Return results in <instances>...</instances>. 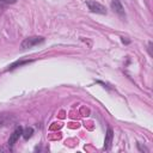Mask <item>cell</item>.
<instances>
[{
  "mask_svg": "<svg viewBox=\"0 0 153 153\" xmlns=\"http://www.w3.org/2000/svg\"><path fill=\"white\" fill-rule=\"evenodd\" d=\"M137 147H139V149H140V151H142V152H143V151H145V152H148V149H147L146 147H142L140 143H137Z\"/></svg>",
  "mask_w": 153,
  "mask_h": 153,
  "instance_id": "30bf717a",
  "label": "cell"
},
{
  "mask_svg": "<svg viewBox=\"0 0 153 153\" xmlns=\"http://www.w3.org/2000/svg\"><path fill=\"white\" fill-rule=\"evenodd\" d=\"M110 5H111L112 11L116 12L118 16H121V17H124V16H126L124 8H123V6H122V4H121L120 0H111V4H110Z\"/></svg>",
  "mask_w": 153,
  "mask_h": 153,
  "instance_id": "277c9868",
  "label": "cell"
},
{
  "mask_svg": "<svg viewBox=\"0 0 153 153\" xmlns=\"http://www.w3.org/2000/svg\"><path fill=\"white\" fill-rule=\"evenodd\" d=\"M32 134H33V128H31V127H26V128H24L23 131H22V135H23V137H24L25 140H27L29 137H31Z\"/></svg>",
  "mask_w": 153,
  "mask_h": 153,
  "instance_id": "8992f818",
  "label": "cell"
},
{
  "mask_svg": "<svg viewBox=\"0 0 153 153\" xmlns=\"http://www.w3.org/2000/svg\"><path fill=\"white\" fill-rule=\"evenodd\" d=\"M43 42H44V37H41V36H31V37H26L22 42L20 47L23 49H30V48H32L35 45H38V44L43 43Z\"/></svg>",
  "mask_w": 153,
  "mask_h": 153,
  "instance_id": "6da1fadb",
  "label": "cell"
},
{
  "mask_svg": "<svg viewBox=\"0 0 153 153\" xmlns=\"http://www.w3.org/2000/svg\"><path fill=\"white\" fill-rule=\"evenodd\" d=\"M17 0H0V6H4V5H10V4H13L16 2Z\"/></svg>",
  "mask_w": 153,
  "mask_h": 153,
  "instance_id": "9c48e42d",
  "label": "cell"
},
{
  "mask_svg": "<svg viewBox=\"0 0 153 153\" xmlns=\"http://www.w3.org/2000/svg\"><path fill=\"white\" fill-rule=\"evenodd\" d=\"M27 61H17V62H14L13 65H11L10 67H8V69H13V68H16L17 66H20V65H23V63H26Z\"/></svg>",
  "mask_w": 153,
  "mask_h": 153,
  "instance_id": "ba28073f",
  "label": "cell"
},
{
  "mask_svg": "<svg viewBox=\"0 0 153 153\" xmlns=\"http://www.w3.org/2000/svg\"><path fill=\"white\" fill-rule=\"evenodd\" d=\"M86 5H87L88 10H90L91 12H93V13L106 14V8H105L102 4H99V2H97V1H94V0H86Z\"/></svg>",
  "mask_w": 153,
  "mask_h": 153,
  "instance_id": "7a4b0ae2",
  "label": "cell"
},
{
  "mask_svg": "<svg viewBox=\"0 0 153 153\" xmlns=\"http://www.w3.org/2000/svg\"><path fill=\"white\" fill-rule=\"evenodd\" d=\"M22 131H23V128L22 127H17L16 128V130L11 134V136H10V139H8V141H7V146L10 147V148H12V146L16 143V141L19 139V136L22 135Z\"/></svg>",
  "mask_w": 153,
  "mask_h": 153,
  "instance_id": "3957f363",
  "label": "cell"
},
{
  "mask_svg": "<svg viewBox=\"0 0 153 153\" xmlns=\"http://www.w3.org/2000/svg\"><path fill=\"white\" fill-rule=\"evenodd\" d=\"M11 123V114H0V124Z\"/></svg>",
  "mask_w": 153,
  "mask_h": 153,
  "instance_id": "52a82bcc",
  "label": "cell"
},
{
  "mask_svg": "<svg viewBox=\"0 0 153 153\" xmlns=\"http://www.w3.org/2000/svg\"><path fill=\"white\" fill-rule=\"evenodd\" d=\"M112 137H114L112 129L109 128V129L106 130V134H105V141H104V148H105V149H110L111 142H112Z\"/></svg>",
  "mask_w": 153,
  "mask_h": 153,
  "instance_id": "5b68a950",
  "label": "cell"
}]
</instances>
